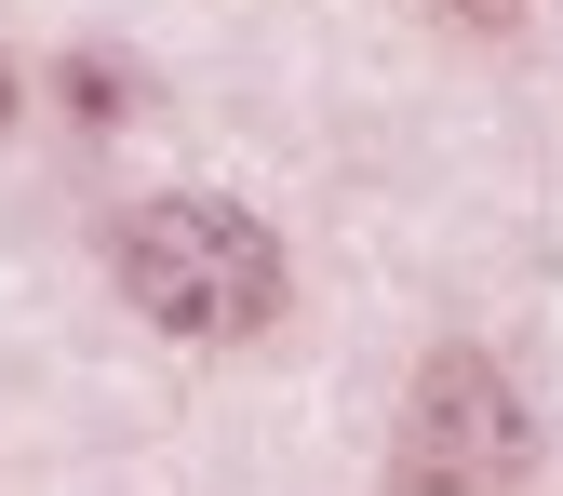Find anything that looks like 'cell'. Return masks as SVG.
Instances as JSON below:
<instances>
[{"mask_svg":"<svg viewBox=\"0 0 563 496\" xmlns=\"http://www.w3.org/2000/svg\"><path fill=\"white\" fill-rule=\"evenodd\" d=\"M443 14H456V27H523L537 0H443Z\"/></svg>","mask_w":563,"mask_h":496,"instance_id":"3957f363","label":"cell"},{"mask_svg":"<svg viewBox=\"0 0 563 496\" xmlns=\"http://www.w3.org/2000/svg\"><path fill=\"white\" fill-rule=\"evenodd\" d=\"M523 470H537V416H523V389L483 363V349H443V363L402 389L389 496H510Z\"/></svg>","mask_w":563,"mask_h":496,"instance_id":"7a4b0ae2","label":"cell"},{"mask_svg":"<svg viewBox=\"0 0 563 496\" xmlns=\"http://www.w3.org/2000/svg\"><path fill=\"white\" fill-rule=\"evenodd\" d=\"M0 121H14V67H0Z\"/></svg>","mask_w":563,"mask_h":496,"instance_id":"277c9868","label":"cell"},{"mask_svg":"<svg viewBox=\"0 0 563 496\" xmlns=\"http://www.w3.org/2000/svg\"><path fill=\"white\" fill-rule=\"evenodd\" d=\"M108 268H121V296L162 335H201V349L282 322V242L242 216V201H134Z\"/></svg>","mask_w":563,"mask_h":496,"instance_id":"6da1fadb","label":"cell"}]
</instances>
